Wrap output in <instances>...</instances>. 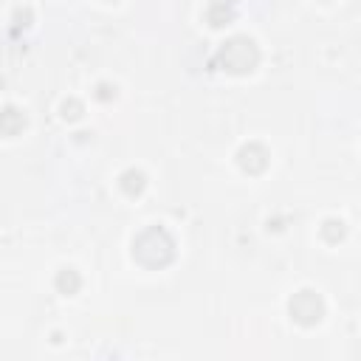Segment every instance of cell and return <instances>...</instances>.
I'll list each match as a JSON object with an SVG mask.
<instances>
[{
  "mask_svg": "<svg viewBox=\"0 0 361 361\" xmlns=\"http://www.w3.org/2000/svg\"><path fill=\"white\" fill-rule=\"evenodd\" d=\"M82 102H76V99H68V102H62V118H68V121H76V118H82Z\"/></svg>",
  "mask_w": 361,
  "mask_h": 361,
  "instance_id": "cell-10",
  "label": "cell"
},
{
  "mask_svg": "<svg viewBox=\"0 0 361 361\" xmlns=\"http://www.w3.org/2000/svg\"><path fill=\"white\" fill-rule=\"evenodd\" d=\"M268 158H271L268 149H265L262 144H257V141L240 147V152H237V164H240V169L248 172V175H259V172H265Z\"/></svg>",
  "mask_w": 361,
  "mask_h": 361,
  "instance_id": "cell-4",
  "label": "cell"
},
{
  "mask_svg": "<svg viewBox=\"0 0 361 361\" xmlns=\"http://www.w3.org/2000/svg\"><path fill=\"white\" fill-rule=\"evenodd\" d=\"M54 285H56V290H59V293L73 296V293L82 288V276H79V271H73V268H62V271H56Z\"/></svg>",
  "mask_w": 361,
  "mask_h": 361,
  "instance_id": "cell-8",
  "label": "cell"
},
{
  "mask_svg": "<svg viewBox=\"0 0 361 361\" xmlns=\"http://www.w3.org/2000/svg\"><path fill=\"white\" fill-rule=\"evenodd\" d=\"M118 186H121V192L127 195V197H138L144 189H147V175L141 172V169H124L121 172V178H118Z\"/></svg>",
  "mask_w": 361,
  "mask_h": 361,
  "instance_id": "cell-6",
  "label": "cell"
},
{
  "mask_svg": "<svg viewBox=\"0 0 361 361\" xmlns=\"http://www.w3.org/2000/svg\"><path fill=\"white\" fill-rule=\"evenodd\" d=\"M344 234H347V228H344L341 220H324V226H322V237H324L327 243H338Z\"/></svg>",
  "mask_w": 361,
  "mask_h": 361,
  "instance_id": "cell-9",
  "label": "cell"
},
{
  "mask_svg": "<svg viewBox=\"0 0 361 361\" xmlns=\"http://www.w3.org/2000/svg\"><path fill=\"white\" fill-rule=\"evenodd\" d=\"M96 96H99L102 102H107V99H113V96H116V87H110V85H104V82H102V85L96 87Z\"/></svg>",
  "mask_w": 361,
  "mask_h": 361,
  "instance_id": "cell-11",
  "label": "cell"
},
{
  "mask_svg": "<svg viewBox=\"0 0 361 361\" xmlns=\"http://www.w3.org/2000/svg\"><path fill=\"white\" fill-rule=\"evenodd\" d=\"M257 62H259V48L245 34H237V37L226 39L214 54V65L223 68L226 73H237V76L251 73L257 68Z\"/></svg>",
  "mask_w": 361,
  "mask_h": 361,
  "instance_id": "cell-2",
  "label": "cell"
},
{
  "mask_svg": "<svg viewBox=\"0 0 361 361\" xmlns=\"http://www.w3.org/2000/svg\"><path fill=\"white\" fill-rule=\"evenodd\" d=\"M23 127H25V116L17 110V107H3L0 110V133L3 135H17V133H23Z\"/></svg>",
  "mask_w": 361,
  "mask_h": 361,
  "instance_id": "cell-7",
  "label": "cell"
},
{
  "mask_svg": "<svg viewBox=\"0 0 361 361\" xmlns=\"http://www.w3.org/2000/svg\"><path fill=\"white\" fill-rule=\"evenodd\" d=\"M133 259L144 268H164L175 259V240L164 226H147L133 240Z\"/></svg>",
  "mask_w": 361,
  "mask_h": 361,
  "instance_id": "cell-1",
  "label": "cell"
},
{
  "mask_svg": "<svg viewBox=\"0 0 361 361\" xmlns=\"http://www.w3.org/2000/svg\"><path fill=\"white\" fill-rule=\"evenodd\" d=\"M288 313H290V319H293L296 324L313 327V324H319L322 316H324V302H322V296L313 293V290H299V293H293V299L288 302Z\"/></svg>",
  "mask_w": 361,
  "mask_h": 361,
  "instance_id": "cell-3",
  "label": "cell"
},
{
  "mask_svg": "<svg viewBox=\"0 0 361 361\" xmlns=\"http://www.w3.org/2000/svg\"><path fill=\"white\" fill-rule=\"evenodd\" d=\"M234 17H237L234 0H214V3L206 8V23H209L212 28H223V25H228Z\"/></svg>",
  "mask_w": 361,
  "mask_h": 361,
  "instance_id": "cell-5",
  "label": "cell"
}]
</instances>
